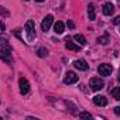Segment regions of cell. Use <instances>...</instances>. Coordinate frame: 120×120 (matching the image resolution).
<instances>
[{
  "instance_id": "cell-7",
  "label": "cell",
  "mask_w": 120,
  "mask_h": 120,
  "mask_svg": "<svg viewBox=\"0 0 120 120\" xmlns=\"http://www.w3.org/2000/svg\"><path fill=\"white\" fill-rule=\"evenodd\" d=\"M19 85H20V92H21L23 95L28 93V90H30V83H28V81H27L26 78H20Z\"/></svg>"
},
{
  "instance_id": "cell-11",
  "label": "cell",
  "mask_w": 120,
  "mask_h": 120,
  "mask_svg": "<svg viewBox=\"0 0 120 120\" xmlns=\"http://www.w3.org/2000/svg\"><path fill=\"white\" fill-rule=\"evenodd\" d=\"M93 103L98 105V106H106L107 105V99L105 96H100V95H96L93 98Z\"/></svg>"
},
{
  "instance_id": "cell-22",
  "label": "cell",
  "mask_w": 120,
  "mask_h": 120,
  "mask_svg": "<svg viewBox=\"0 0 120 120\" xmlns=\"http://www.w3.org/2000/svg\"><path fill=\"white\" fill-rule=\"evenodd\" d=\"M117 79H119V82H120V72H119V76H117Z\"/></svg>"
},
{
  "instance_id": "cell-19",
  "label": "cell",
  "mask_w": 120,
  "mask_h": 120,
  "mask_svg": "<svg viewBox=\"0 0 120 120\" xmlns=\"http://www.w3.org/2000/svg\"><path fill=\"white\" fill-rule=\"evenodd\" d=\"M113 24H114V26L120 24V16H117V17H114V19H113Z\"/></svg>"
},
{
  "instance_id": "cell-18",
  "label": "cell",
  "mask_w": 120,
  "mask_h": 120,
  "mask_svg": "<svg viewBox=\"0 0 120 120\" xmlns=\"http://www.w3.org/2000/svg\"><path fill=\"white\" fill-rule=\"evenodd\" d=\"M79 117L81 119H92V116H90V113H86V112H82V113H79Z\"/></svg>"
},
{
  "instance_id": "cell-23",
  "label": "cell",
  "mask_w": 120,
  "mask_h": 120,
  "mask_svg": "<svg viewBox=\"0 0 120 120\" xmlns=\"http://www.w3.org/2000/svg\"><path fill=\"white\" fill-rule=\"evenodd\" d=\"M35 2H40V3H41V2H44V0H35Z\"/></svg>"
},
{
  "instance_id": "cell-21",
  "label": "cell",
  "mask_w": 120,
  "mask_h": 120,
  "mask_svg": "<svg viewBox=\"0 0 120 120\" xmlns=\"http://www.w3.org/2000/svg\"><path fill=\"white\" fill-rule=\"evenodd\" d=\"M114 113H116L117 116H120V106H117V107H114Z\"/></svg>"
},
{
  "instance_id": "cell-5",
  "label": "cell",
  "mask_w": 120,
  "mask_h": 120,
  "mask_svg": "<svg viewBox=\"0 0 120 120\" xmlns=\"http://www.w3.org/2000/svg\"><path fill=\"white\" fill-rule=\"evenodd\" d=\"M52 23H54V17H52L51 14H48V16L42 20V23H41V30H42L44 33H47V31L49 30V27L52 26Z\"/></svg>"
},
{
  "instance_id": "cell-15",
  "label": "cell",
  "mask_w": 120,
  "mask_h": 120,
  "mask_svg": "<svg viewBox=\"0 0 120 120\" xmlns=\"http://www.w3.org/2000/svg\"><path fill=\"white\" fill-rule=\"evenodd\" d=\"M110 93H112V96H113L116 100H120V86H117V88H113V89L110 90Z\"/></svg>"
},
{
  "instance_id": "cell-17",
  "label": "cell",
  "mask_w": 120,
  "mask_h": 120,
  "mask_svg": "<svg viewBox=\"0 0 120 120\" xmlns=\"http://www.w3.org/2000/svg\"><path fill=\"white\" fill-rule=\"evenodd\" d=\"M98 42H99V44H103V45H106V44L109 42V37L105 34L103 37H99V38H98Z\"/></svg>"
},
{
  "instance_id": "cell-4",
  "label": "cell",
  "mask_w": 120,
  "mask_h": 120,
  "mask_svg": "<svg viewBox=\"0 0 120 120\" xmlns=\"http://www.w3.org/2000/svg\"><path fill=\"white\" fill-rule=\"evenodd\" d=\"M89 86H90L92 90H100V89L105 86V82L102 81V78H90Z\"/></svg>"
},
{
  "instance_id": "cell-13",
  "label": "cell",
  "mask_w": 120,
  "mask_h": 120,
  "mask_svg": "<svg viewBox=\"0 0 120 120\" xmlns=\"http://www.w3.org/2000/svg\"><path fill=\"white\" fill-rule=\"evenodd\" d=\"M74 40H75L79 45H85V44H86V38H85L82 34H76V35H74Z\"/></svg>"
},
{
  "instance_id": "cell-2",
  "label": "cell",
  "mask_w": 120,
  "mask_h": 120,
  "mask_svg": "<svg viewBox=\"0 0 120 120\" xmlns=\"http://www.w3.org/2000/svg\"><path fill=\"white\" fill-rule=\"evenodd\" d=\"M26 34H27V40L28 41H34L35 38V27H34V21L33 20H28L26 23Z\"/></svg>"
},
{
  "instance_id": "cell-6",
  "label": "cell",
  "mask_w": 120,
  "mask_h": 120,
  "mask_svg": "<svg viewBox=\"0 0 120 120\" xmlns=\"http://www.w3.org/2000/svg\"><path fill=\"white\" fill-rule=\"evenodd\" d=\"M76 81H78V75H76L75 72H72V71H68V72L65 74V76H64V83H67V85L75 83Z\"/></svg>"
},
{
  "instance_id": "cell-10",
  "label": "cell",
  "mask_w": 120,
  "mask_h": 120,
  "mask_svg": "<svg viewBox=\"0 0 120 120\" xmlns=\"http://www.w3.org/2000/svg\"><path fill=\"white\" fill-rule=\"evenodd\" d=\"M65 47H67L68 49H71V51H79V45H76L74 41H71L69 37L65 38Z\"/></svg>"
},
{
  "instance_id": "cell-12",
  "label": "cell",
  "mask_w": 120,
  "mask_h": 120,
  "mask_svg": "<svg viewBox=\"0 0 120 120\" xmlns=\"http://www.w3.org/2000/svg\"><path fill=\"white\" fill-rule=\"evenodd\" d=\"M64 23H61V21H56L55 24H54V31L56 33V34H62L64 33Z\"/></svg>"
},
{
  "instance_id": "cell-14",
  "label": "cell",
  "mask_w": 120,
  "mask_h": 120,
  "mask_svg": "<svg viewBox=\"0 0 120 120\" xmlns=\"http://www.w3.org/2000/svg\"><path fill=\"white\" fill-rule=\"evenodd\" d=\"M88 14H89V19H90V20H95V19H96L95 6H93V4H89V6H88Z\"/></svg>"
},
{
  "instance_id": "cell-16",
  "label": "cell",
  "mask_w": 120,
  "mask_h": 120,
  "mask_svg": "<svg viewBox=\"0 0 120 120\" xmlns=\"http://www.w3.org/2000/svg\"><path fill=\"white\" fill-rule=\"evenodd\" d=\"M37 55H38V56H41V58H44V56H48V49H47V48H44V47H41V48H38V51H37Z\"/></svg>"
},
{
  "instance_id": "cell-9",
  "label": "cell",
  "mask_w": 120,
  "mask_h": 120,
  "mask_svg": "<svg viewBox=\"0 0 120 120\" xmlns=\"http://www.w3.org/2000/svg\"><path fill=\"white\" fill-rule=\"evenodd\" d=\"M102 11H103V14L105 16H112L113 13H114V6L112 4V3H105L103 4V7H102Z\"/></svg>"
},
{
  "instance_id": "cell-20",
  "label": "cell",
  "mask_w": 120,
  "mask_h": 120,
  "mask_svg": "<svg viewBox=\"0 0 120 120\" xmlns=\"http://www.w3.org/2000/svg\"><path fill=\"white\" fill-rule=\"evenodd\" d=\"M67 24H68V27H69L71 30H74V28H75V24H74V21H71V20H69Z\"/></svg>"
},
{
  "instance_id": "cell-3",
  "label": "cell",
  "mask_w": 120,
  "mask_h": 120,
  "mask_svg": "<svg viewBox=\"0 0 120 120\" xmlns=\"http://www.w3.org/2000/svg\"><path fill=\"white\" fill-rule=\"evenodd\" d=\"M98 72L102 75V76H110L112 72H113V67L110 64H102L98 67Z\"/></svg>"
},
{
  "instance_id": "cell-1",
  "label": "cell",
  "mask_w": 120,
  "mask_h": 120,
  "mask_svg": "<svg viewBox=\"0 0 120 120\" xmlns=\"http://www.w3.org/2000/svg\"><path fill=\"white\" fill-rule=\"evenodd\" d=\"M0 52H2V58L7 62H11V47L9 45V42L6 41L4 37H2V41H0Z\"/></svg>"
},
{
  "instance_id": "cell-8",
  "label": "cell",
  "mask_w": 120,
  "mask_h": 120,
  "mask_svg": "<svg viewBox=\"0 0 120 120\" xmlns=\"http://www.w3.org/2000/svg\"><path fill=\"white\" fill-rule=\"evenodd\" d=\"M74 65H75V68L79 69V71H88V69H89V65L86 64L85 59H76V61L74 62Z\"/></svg>"
}]
</instances>
